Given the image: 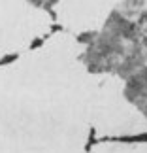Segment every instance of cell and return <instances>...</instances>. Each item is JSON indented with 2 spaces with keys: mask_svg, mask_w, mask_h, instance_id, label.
Returning <instances> with one entry per match:
<instances>
[{
  "mask_svg": "<svg viewBox=\"0 0 147 153\" xmlns=\"http://www.w3.org/2000/svg\"><path fill=\"white\" fill-rule=\"evenodd\" d=\"M91 74L126 79L147 64V0H123L83 53Z\"/></svg>",
  "mask_w": 147,
  "mask_h": 153,
  "instance_id": "obj_1",
  "label": "cell"
},
{
  "mask_svg": "<svg viewBox=\"0 0 147 153\" xmlns=\"http://www.w3.org/2000/svg\"><path fill=\"white\" fill-rule=\"evenodd\" d=\"M125 98L143 114L147 119V64L138 68L125 79Z\"/></svg>",
  "mask_w": 147,
  "mask_h": 153,
  "instance_id": "obj_2",
  "label": "cell"
},
{
  "mask_svg": "<svg viewBox=\"0 0 147 153\" xmlns=\"http://www.w3.org/2000/svg\"><path fill=\"white\" fill-rule=\"evenodd\" d=\"M27 2H30L32 6H36V8H42V10H51L53 6L58 2V0H27Z\"/></svg>",
  "mask_w": 147,
  "mask_h": 153,
  "instance_id": "obj_3",
  "label": "cell"
}]
</instances>
